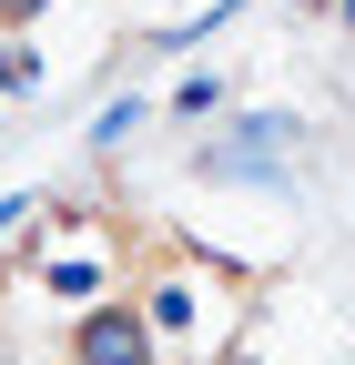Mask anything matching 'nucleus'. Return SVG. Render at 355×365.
<instances>
[{
	"label": "nucleus",
	"instance_id": "1",
	"mask_svg": "<svg viewBox=\"0 0 355 365\" xmlns=\"http://www.w3.org/2000/svg\"><path fill=\"white\" fill-rule=\"evenodd\" d=\"M153 325L143 304H92V325H81V365H153Z\"/></svg>",
	"mask_w": 355,
	"mask_h": 365
},
{
	"label": "nucleus",
	"instance_id": "2",
	"mask_svg": "<svg viewBox=\"0 0 355 365\" xmlns=\"http://www.w3.org/2000/svg\"><path fill=\"white\" fill-rule=\"evenodd\" d=\"M224 365H244V355H224Z\"/></svg>",
	"mask_w": 355,
	"mask_h": 365
}]
</instances>
